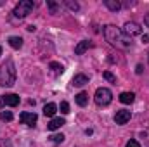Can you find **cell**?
<instances>
[{
    "mask_svg": "<svg viewBox=\"0 0 149 147\" xmlns=\"http://www.w3.org/2000/svg\"><path fill=\"white\" fill-rule=\"evenodd\" d=\"M64 3H66V5H68L71 10H74V12H76V10H80V5H78V2H73V0H64Z\"/></svg>",
    "mask_w": 149,
    "mask_h": 147,
    "instance_id": "ffe728a7",
    "label": "cell"
},
{
    "mask_svg": "<svg viewBox=\"0 0 149 147\" xmlns=\"http://www.w3.org/2000/svg\"><path fill=\"white\" fill-rule=\"evenodd\" d=\"M74 101H76V104L78 106H87V102H88V95L85 94V92H80L78 95H74Z\"/></svg>",
    "mask_w": 149,
    "mask_h": 147,
    "instance_id": "9a60e30c",
    "label": "cell"
},
{
    "mask_svg": "<svg viewBox=\"0 0 149 147\" xmlns=\"http://www.w3.org/2000/svg\"><path fill=\"white\" fill-rule=\"evenodd\" d=\"M88 83V76H85V74H74L73 76V85L74 87H83V85H87Z\"/></svg>",
    "mask_w": 149,
    "mask_h": 147,
    "instance_id": "7c38bea8",
    "label": "cell"
},
{
    "mask_svg": "<svg viewBox=\"0 0 149 147\" xmlns=\"http://www.w3.org/2000/svg\"><path fill=\"white\" fill-rule=\"evenodd\" d=\"M146 23H148V24H149V16H148V17H146Z\"/></svg>",
    "mask_w": 149,
    "mask_h": 147,
    "instance_id": "4316f807",
    "label": "cell"
},
{
    "mask_svg": "<svg viewBox=\"0 0 149 147\" xmlns=\"http://www.w3.org/2000/svg\"><path fill=\"white\" fill-rule=\"evenodd\" d=\"M113 99V94L109 88H97L95 90V102L99 104V106H108L109 102H111Z\"/></svg>",
    "mask_w": 149,
    "mask_h": 147,
    "instance_id": "277c9868",
    "label": "cell"
},
{
    "mask_svg": "<svg viewBox=\"0 0 149 147\" xmlns=\"http://www.w3.org/2000/svg\"><path fill=\"white\" fill-rule=\"evenodd\" d=\"M33 7H35V3H33L31 0H21V2L14 7V16L19 17V19H23V17H26V16L33 10Z\"/></svg>",
    "mask_w": 149,
    "mask_h": 147,
    "instance_id": "3957f363",
    "label": "cell"
},
{
    "mask_svg": "<svg viewBox=\"0 0 149 147\" xmlns=\"http://www.w3.org/2000/svg\"><path fill=\"white\" fill-rule=\"evenodd\" d=\"M102 76H104L109 83H116V76H114L113 73H109V71H104V73H102Z\"/></svg>",
    "mask_w": 149,
    "mask_h": 147,
    "instance_id": "44dd1931",
    "label": "cell"
},
{
    "mask_svg": "<svg viewBox=\"0 0 149 147\" xmlns=\"http://www.w3.org/2000/svg\"><path fill=\"white\" fill-rule=\"evenodd\" d=\"M142 69H144V68H142V66L139 64V66H137V69H135V73H137V74H141V73H142Z\"/></svg>",
    "mask_w": 149,
    "mask_h": 147,
    "instance_id": "484cf974",
    "label": "cell"
},
{
    "mask_svg": "<svg viewBox=\"0 0 149 147\" xmlns=\"http://www.w3.org/2000/svg\"><path fill=\"white\" fill-rule=\"evenodd\" d=\"M56 111H57V106H56L54 102H50V104H45V107H43V114L49 116V118H54Z\"/></svg>",
    "mask_w": 149,
    "mask_h": 147,
    "instance_id": "5bb4252c",
    "label": "cell"
},
{
    "mask_svg": "<svg viewBox=\"0 0 149 147\" xmlns=\"http://www.w3.org/2000/svg\"><path fill=\"white\" fill-rule=\"evenodd\" d=\"M49 68H50L52 74H56V76H59V74L64 73V68H63V64H59V62H56V61H52V62L49 64Z\"/></svg>",
    "mask_w": 149,
    "mask_h": 147,
    "instance_id": "4fadbf2b",
    "label": "cell"
},
{
    "mask_svg": "<svg viewBox=\"0 0 149 147\" xmlns=\"http://www.w3.org/2000/svg\"><path fill=\"white\" fill-rule=\"evenodd\" d=\"M63 125H66V121H64L63 118H52V119H50V123L47 125V128H49L50 132H54V130H57V128H61Z\"/></svg>",
    "mask_w": 149,
    "mask_h": 147,
    "instance_id": "30bf717a",
    "label": "cell"
},
{
    "mask_svg": "<svg viewBox=\"0 0 149 147\" xmlns=\"http://www.w3.org/2000/svg\"><path fill=\"white\" fill-rule=\"evenodd\" d=\"M2 101H3V104L5 106H10V107H16L17 104H19V95H16V94H5L3 97H2Z\"/></svg>",
    "mask_w": 149,
    "mask_h": 147,
    "instance_id": "ba28073f",
    "label": "cell"
},
{
    "mask_svg": "<svg viewBox=\"0 0 149 147\" xmlns=\"http://www.w3.org/2000/svg\"><path fill=\"white\" fill-rule=\"evenodd\" d=\"M61 112L63 114H68L70 112V104L68 102H61Z\"/></svg>",
    "mask_w": 149,
    "mask_h": 147,
    "instance_id": "603a6c76",
    "label": "cell"
},
{
    "mask_svg": "<svg viewBox=\"0 0 149 147\" xmlns=\"http://www.w3.org/2000/svg\"><path fill=\"white\" fill-rule=\"evenodd\" d=\"M50 139H52V142H54V144H61V142L64 140V135H63V133H57V135H52Z\"/></svg>",
    "mask_w": 149,
    "mask_h": 147,
    "instance_id": "7402d4cb",
    "label": "cell"
},
{
    "mask_svg": "<svg viewBox=\"0 0 149 147\" xmlns=\"http://www.w3.org/2000/svg\"><path fill=\"white\" fill-rule=\"evenodd\" d=\"M104 37H106V40H108L111 45L118 47V49H128V47L132 45V38H128L127 35H123V31H121L120 28L113 26V24L104 26Z\"/></svg>",
    "mask_w": 149,
    "mask_h": 147,
    "instance_id": "6da1fadb",
    "label": "cell"
},
{
    "mask_svg": "<svg viewBox=\"0 0 149 147\" xmlns=\"http://www.w3.org/2000/svg\"><path fill=\"white\" fill-rule=\"evenodd\" d=\"M16 83V66L12 59H7L0 66V85L2 87H12Z\"/></svg>",
    "mask_w": 149,
    "mask_h": 147,
    "instance_id": "7a4b0ae2",
    "label": "cell"
},
{
    "mask_svg": "<svg viewBox=\"0 0 149 147\" xmlns=\"http://www.w3.org/2000/svg\"><path fill=\"white\" fill-rule=\"evenodd\" d=\"M125 147H141V144H139L137 140H128V142H127V146H125Z\"/></svg>",
    "mask_w": 149,
    "mask_h": 147,
    "instance_id": "cb8c5ba5",
    "label": "cell"
},
{
    "mask_svg": "<svg viewBox=\"0 0 149 147\" xmlns=\"http://www.w3.org/2000/svg\"><path fill=\"white\" fill-rule=\"evenodd\" d=\"M47 7H49L50 14H57V12H59V9H61V5H59V3H56L54 0H47Z\"/></svg>",
    "mask_w": 149,
    "mask_h": 147,
    "instance_id": "ac0fdd59",
    "label": "cell"
},
{
    "mask_svg": "<svg viewBox=\"0 0 149 147\" xmlns=\"http://www.w3.org/2000/svg\"><path fill=\"white\" fill-rule=\"evenodd\" d=\"M0 55H2V47H0Z\"/></svg>",
    "mask_w": 149,
    "mask_h": 147,
    "instance_id": "83f0119b",
    "label": "cell"
},
{
    "mask_svg": "<svg viewBox=\"0 0 149 147\" xmlns=\"http://www.w3.org/2000/svg\"><path fill=\"white\" fill-rule=\"evenodd\" d=\"M142 43H149V35H142Z\"/></svg>",
    "mask_w": 149,
    "mask_h": 147,
    "instance_id": "d4e9b609",
    "label": "cell"
},
{
    "mask_svg": "<svg viewBox=\"0 0 149 147\" xmlns=\"http://www.w3.org/2000/svg\"><path fill=\"white\" fill-rule=\"evenodd\" d=\"M12 118H14V116H12L10 111H2V112H0V119H2V121H12Z\"/></svg>",
    "mask_w": 149,
    "mask_h": 147,
    "instance_id": "d6986e66",
    "label": "cell"
},
{
    "mask_svg": "<svg viewBox=\"0 0 149 147\" xmlns=\"http://www.w3.org/2000/svg\"><path fill=\"white\" fill-rule=\"evenodd\" d=\"M123 35H127V37H130V38L134 37V35H142V28L137 23H127L123 26Z\"/></svg>",
    "mask_w": 149,
    "mask_h": 147,
    "instance_id": "5b68a950",
    "label": "cell"
},
{
    "mask_svg": "<svg viewBox=\"0 0 149 147\" xmlns=\"http://www.w3.org/2000/svg\"><path fill=\"white\" fill-rule=\"evenodd\" d=\"M9 45L12 49H21L23 47V38L21 37H10L9 38Z\"/></svg>",
    "mask_w": 149,
    "mask_h": 147,
    "instance_id": "e0dca14e",
    "label": "cell"
},
{
    "mask_svg": "<svg viewBox=\"0 0 149 147\" xmlns=\"http://www.w3.org/2000/svg\"><path fill=\"white\" fill-rule=\"evenodd\" d=\"M135 101V94H132V92H121L120 94V102H123V104H132Z\"/></svg>",
    "mask_w": 149,
    "mask_h": 147,
    "instance_id": "8fae6325",
    "label": "cell"
},
{
    "mask_svg": "<svg viewBox=\"0 0 149 147\" xmlns=\"http://www.w3.org/2000/svg\"><path fill=\"white\" fill-rule=\"evenodd\" d=\"M104 5H106L109 10H113V12H116V10L121 9V3H120L118 0H104Z\"/></svg>",
    "mask_w": 149,
    "mask_h": 147,
    "instance_id": "2e32d148",
    "label": "cell"
},
{
    "mask_svg": "<svg viewBox=\"0 0 149 147\" xmlns=\"http://www.w3.org/2000/svg\"><path fill=\"white\" fill-rule=\"evenodd\" d=\"M88 49H90V42H88V40H83V42H80V43L74 47V54H76V55H81V54H85Z\"/></svg>",
    "mask_w": 149,
    "mask_h": 147,
    "instance_id": "9c48e42d",
    "label": "cell"
},
{
    "mask_svg": "<svg viewBox=\"0 0 149 147\" xmlns=\"http://www.w3.org/2000/svg\"><path fill=\"white\" fill-rule=\"evenodd\" d=\"M130 111H127V109H121V111H118L116 112V116H114V123L116 125H125V123H128L130 121Z\"/></svg>",
    "mask_w": 149,
    "mask_h": 147,
    "instance_id": "52a82bcc",
    "label": "cell"
},
{
    "mask_svg": "<svg viewBox=\"0 0 149 147\" xmlns=\"http://www.w3.org/2000/svg\"><path fill=\"white\" fill-rule=\"evenodd\" d=\"M19 119H21V123H23V125L35 126V123H37L38 118H37V114H35V112H28V111H24V112H21Z\"/></svg>",
    "mask_w": 149,
    "mask_h": 147,
    "instance_id": "8992f818",
    "label": "cell"
}]
</instances>
